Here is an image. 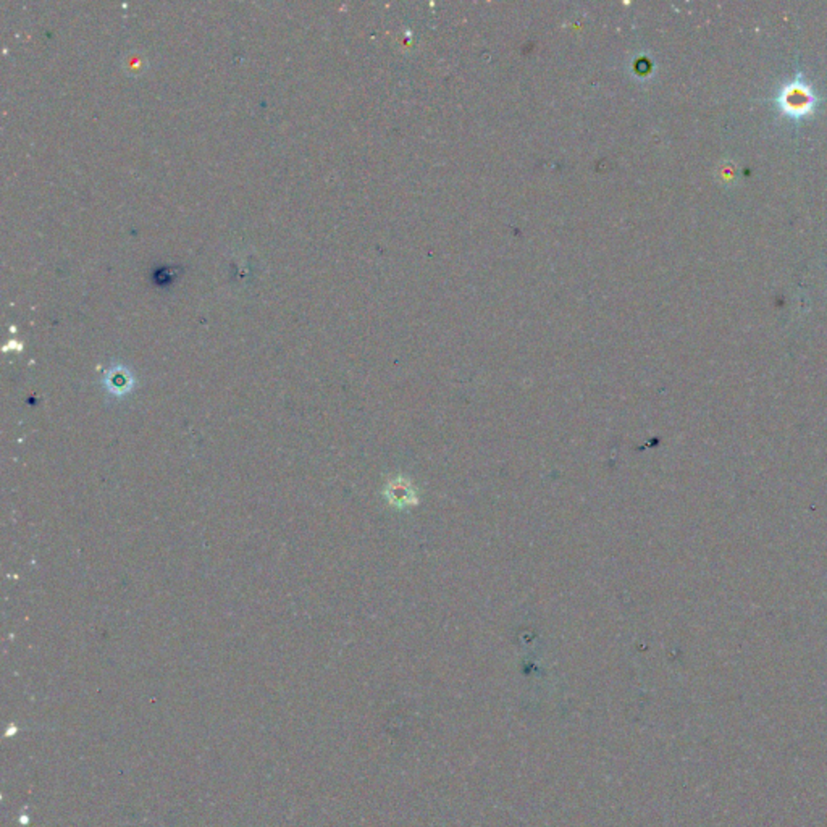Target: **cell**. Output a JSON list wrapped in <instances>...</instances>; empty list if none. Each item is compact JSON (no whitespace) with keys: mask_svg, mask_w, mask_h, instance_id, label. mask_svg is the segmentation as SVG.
I'll return each mask as SVG.
<instances>
[{"mask_svg":"<svg viewBox=\"0 0 827 827\" xmlns=\"http://www.w3.org/2000/svg\"><path fill=\"white\" fill-rule=\"evenodd\" d=\"M112 383H114L115 386H118V391H120V388L121 390H126L128 388V383L125 381V378H121V377H114V378H112Z\"/></svg>","mask_w":827,"mask_h":827,"instance_id":"6da1fadb","label":"cell"}]
</instances>
